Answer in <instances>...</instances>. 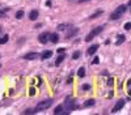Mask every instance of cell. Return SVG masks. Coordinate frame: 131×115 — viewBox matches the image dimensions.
Masks as SVG:
<instances>
[{"label": "cell", "instance_id": "6da1fadb", "mask_svg": "<svg viewBox=\"0 0 131 115\" xmlns=\"http://www.w3.org/2000/svg\"><path fill=\"white\" fill-rule=\"evenodd\" d=\"M126 11H127V7H126V5H123V4L119 5L118 8L110 14V20H118V18H121V16L126 12Z\"/></svg>", "mask_w": 131, "mask_h": 115}, {"label": "cell", "instance_id": "7a4b0ae2", "mask_svg": "<svg viewBox=\"0 0 131 115\" xmlns=\"http://www.w3.org/2000/svg\"><path fill=\"white\" fill-rule=\"evenodd\" d=\"M51 103H52L51 99H46V101H42V102H39V103L37 105L36 110H37V111H43V110H46V109H49V107L51 106Z\"/></svg>", "mask_w": 131, "mask_h": 115}, {"label": "cell", "instance_id": "3957f363", "mask_svg": "<svg viewBox=\"0 0 131 115\" xmlns=\"http://www.w3.org/2000/svg\"><path fill=\"white\" fill-rule=\"evenodd\" d=\"M102 30H104L102 26H98V28L93 29V30H92V32H91V33L87 35V38H85V42H89V41H92V39H93V38H94L96 35H98V34L101 33Z\"/></svg>", "mask_w": 131, "mask_h": 115}, {"label": "cell", "instance_id": "277c9868", "mask_svg": "<svg viewBox=\"0 0 131 115\" xmlns=\"http://www.w3.org/2000/svg\"><path fill=\"white\" fill-rule=\"evenodd\" d=\"M75 107H76V105H75V101H74V99H72L71 97H68L67 99H66V102H64V107H63V109L67 110V114H68L70 111L74 110Z\"/></svg>", "mask_w": 131, "mask_h": 115}, {"label": "cell", "instance_id": "5b68a950", "mask_svg": "<svg viewBox=\"0 0 131 115\" xmlns=\"http://www.w3.org/2000/svg\"><path fill=\"white\" fill-rule=\"evenodd\" d=\"M123 106H125V99H119V101L115 103V106L113 107V110H111V113H118L121 109H123Z\"/></svg>", "mask_w": 131, "mask_h": 115}, {"label": "cell", "instance_id": "8992f818", "mask_svg": "<svg viewBox=\"0 0 131 115\" xmlns=\"http://www.w3.org/2000/svg\"><path fill=\"white\" fill-rule=\"evenodd\" d=\"M37 58H38L37 52H29V54H26V55L24 56V59H26V60H34V59H37Z\"/></svg>", "mask_w": 131, "mask_h": 115}, {"label": "cell", "instance_id": "52a82bcc", "mask_svg": "<svg viewBox=\"0 0 131 115\" xmlns=\"http://www.w3.org/2000/svg\"><path fill=\"white\" fill-rule=\"evenodd\" d=\"M47 37H49V34L47 33H43V34H39V37H38V41L41 42V43H46L47 42Z\"/></svg>", "mask_w": 131, "mask_h": 115}, {"label": "cell", "instance_id": "ba28073f", "mask_svg": "<svg viewBox=\"0 0 131 115\" xmlns=\"http://www.w3.org/2000/svg\"><path fill=\"white\" fill-rule=\"evenodd\" d=\"M97 50H98V45H93V46H91V47L88 48L87 54H88V55H93V54L97 51Z\"/></svg>", "mask_w": 131, "mask_h": 115}, {"label": "cell", "instance_id": "9c48e42d", "mask_svg": "<svg viewBox=\"0 0 131 115\" xmlns=\"http://www.w3.org/2000/svg\"><path fill=\"white\" fill-rule=\"evenodd\" d=\"M29 18H30V20H32V21L37 20V18H38V11H36V9H34V11H32V12L29 13Z\"/></svg>", "mask_w": 131, "mask_h": 115}, {"label": "cell", "instance_id": "30bf717a", "mask_svg": "<svg viewBox=\"0 0 131 115\" xmlns=\"http://www.w3.org/2000/svg\"><path fill=\"white\" fill-rule=\"evenodd\" d=\"M50 37V42L51 43H56L58 41H59V35H58L56 33H54V34H51V35H49Z\"/></svg>", "mask_w": 131, "mask_h": 115}, {"label": "cell", "instance_id": "8fae6325", "mask_svg": "<svg viewBox=\"0 0 131 115\" xmlns=\"http://www.w3.org/2000/svg\"><path fill=\"white\" fill-rule=\"evenodd\" d=\"M59 114H64V111H63V106H62V105L56 106V107H55V110H54V115H59Z\"/></svg>", "mask_w": 131, "mask_h": 115}, {"label": "cell", "instance_id": "7c38bea8", "mask_svg": "<svg viewBox=\"0 0 131 115\" xmlns=\"http://www.w3.org/2000/svg\"><path fill=\"white\" fill-rule=\"evenodd\" d=\"M51 56H52V51H45V52H42V55H41L42 60H43V59H49V58H51Z\"/></svg>", "mask_w": 131, "mask_h": 115}, {"label": "cell", "instance_id": "4fadbf2b", "mask_svg": "<svg viewBox=\"0 0 131 115\" xmlns=\"http://www.w3.org/2000/svg\"><path fill=\"white\" fill-rule=\"evenodd\" d=\"M66 59V55H63V54H60L59 56L56 58V60H55V66H59V64L63 62V60Z\"/></svg>", "mask_w": 131, "mask_h": 115}, {"label": "cell", "instance_id": "5bb4252c", "mask_svg": "<svg viewBox=\"0 0 131 115\" xmlns=\"http://www.w3.org/2000/svg\"><path fill=\"white\" fill-rule=\"evenodd\" d=\"M8 39H9V35H8V34L3 35L1 38H0V45H4V43H7V42H8Z\"/></svg>", "mask_w": 131, "mask_h": 115}, {"label": "cell", "instance_id": "9a60e30c", "mask_svg": "<svg viewBox=\"0 0 131 115\" xmlns=\"http://www.w3.org/2000/svg\"><path fill=\"white\" fill-rule=\"evenodd\" d=\"M125 38H126V37H125V35H123V34H121V35H119V37H118V41H117V42H115V45H117V46H119V45H122V43H123V42H125Z\"/></svg>", "mask_w": 131, "mask_h": 115}, {"label": "cell", "instance_id": "2e32d148", "mask_svg": "<svg viewBox=\"0 0 131 115\" xmlns=\"http://www.w3.org/2000/svg\"><path fill=\"white\" fill-rule=\"evenodd\" d=\"M94 99H88L87 102H84V107H91V106H93L94 105Z\"/></svg>", "mask_w": 131, "mask_h": 115}, {"label": "cell", "instance_id": "e0dca14e", "mask_svg": "<svg viewBox=\"0 0 131 115\" xmlns=\"http://www.w3.org/2000/svg\"><path fill=\"white\" fill-rule=\"evenodd\" d=\"M78 76L79 77H84L85 76V68H79V71H78Z\"/></svg>", "mask_w": 131, "mask_h": 115}, {"label": "cell", "instance_id": "ac0fdd59", "mask_svg": "<svg viewBox=\"0 0 131 115\" xmlns=\"http://www.w3.org/2000/svg\"><path fill=\"white\" fill-rule=\"evenodd\" d=\"M101 14H102V11H97V12H96V13H93V14H92V16L89 17V18H96V17L101 16Z\"/></svg>", "mask_w": 131, "mask_h": 115}, {"label": "cell", "instance_id": "d6986e66", "mask_svg": "<svg viewBox=\"0 0 131 115\" xmlns=\"http://www.w3.org/2000/svg\"><path fill=\"white\" fill-rule=\"evenodd\" d=\"M36 113H38L36 109H28L26 111H24V114H36Z\"/></svg>", "mask_w": 131, "mask_h": 115}, {"label": "cell", "instance_id": "ffe728a7", "mask_svg": "<svg viewBox=\"0 0 131 115\" xmlns=\"http://www.w3.org/2000/svg\"><path fill=\"white\" fill-rule=\"evenodd\" d=\"M22 17H24V11H18V12L16 13V18L20 20V18H22Z\"/></svg>", "mask_w": 131, "mask_h": 115}, {"label": "cell", "instance_id": "44dd1931", "mask_svg": "<svg viewBox=\"0 0 131 115\" xmlns=\"http://www.w3.org/2000/svg\"><path fill=\"white\" fill-rule=\"evenodd\" d=\"M80 55H81V54H80V51H76V52H74V54H72V59H79V58H80Z\"/></svg>", "mask_w": 131, "mask_h": 115}, {"label": "cell", "instance_id": "7402d4cb", "mask_svg": "<svg viewBox=\"0 0 131 115\" xmlns=\"http://www.w3.org/2000/svg\"><path fill=\"white\" fill-rule=\"evenodd\" d=\"M66 29H67V25H66V24L58 25V30H66Z\"/></svg>", "mask_w": 131, "mask_h": 115}, {"label": "cell", "instance_id": "603a6c76", "mask_svg": "<svg viewBox=\"0 0 131 115\" xmlns=\"http://www.w3.org/2000/svg\"><path fill=\"white\" fill-rule=\"evenodd\" d=\"M76 33H78V29H72V30H71V33L67 35V38H71V37L74 35V34H76Z\"/></svg>", "mask_w": 131, "mask_h": 115}, {"label": "cell", "instance_id": "cb8c5ba5", "mask_svg": "<svg viewBox=\"0 0 131 115\" xmlns=\"http://www.w3.org/2000/svg\"><path fill=\"white\" fill-rule=\"evenodd\" d=\"M131 29V22H126L125 24V30H130Z\"/></svg>", "mask_w": 131, "mask_h": 115}, {"label": "cell", "instance_id": "d4e9b609", "mask_svg": "<svg viewBox=\"0 0 131 115\" xmlns=\"http://www.w3.org/2000/svg\"><path fill=\"white\" fill-rule=\"evenodd\" d=\"M98 63H100V58H97V56H96L94 59L92 60V64H98Z\"/></svg>", "mask_w": 131, "mask_h": 115}, {"label": "cell", "instance_id": "484cf974", "mask_svg": "<svg viewBox=\"0 0 131 115\" xmlns=\"http://www.w3.org/2000/svg\"><path fill=\"white\" fill-rule=\"evenodd\" d=\"M29 94H30V95H34V94H36V89H34V88H30Z\"/></svg>", "mask_w": 131, "mask_h": 115}, {"label": "cell", "instance_id": "4316f807", "mask_svg": "<svg viewBox=\"0 0 131 115\" xmlns=\"http://www.w3.org/2000/svg\"><path fill=\"white\" fill-rule=\"evenodd\" d=\"M89 89H91V85H88V84L83 85V90H89Z\"/></svg>", "mask_w": 131, "mask_h": 115}, {"label": "cell", "instance_id": "83f0119b", "mask_svg": "<svg viewBox=\"0 0 131 115\" xmlns=\"http://www.w3.org/2000/svg\"><path fill=\"white\" fill-rule=\"evenodd\" d=\"M64 50H66V48L60 47V48H58V52H59V54H63V52H64Z\"/></svg>", "mask_w": 131, "mask_h": 115}, {"label": "cell", "instance_id": "f1b7e54d", "mask_svg": "<svg viewBox=\"0 0 131 115\" xmlns=\"http://www.w3.org/2000/svg\"><path fill=\"white\" fill-rule=\"evenodd\" d=\"M107 85H113V79H109V81H107Z\"/></svg>", "mask_w": 131, "mask_h": 115}, {"label": "cell", "instance_id": "f546056e", "mask_svg": "<svg viewBox=\"0 0 131 115\" xmlns=\"http://www.w3.org/2000/svg\"><path fill=\"white\" fill-rule=\"evenodd\" d=\"M1 17H5V13L4 12H1V11H0V18Z\"/></svg>", "mask_w": 131, "mask_h": 115}, {"label": "cell", "instance_id": "4dcf8cb0", "mask_svg": "<svg viewBox=\"0 0 131 115\" xmlns=\"http://www.w3.org/2000/svg\"><path fill=\"white\" fill-rule=\"evenodd\" d=\"M46 5H47V7H51V1H50V0H47V1H46Z\"/></svg>", "mask_w": 131, "mask_h": 115}, {"label": "cell", "instance_id": "1f68e13d", "mask_svg": "<svg viewBox=\"0 0 131 115\" xmlns=\"http://www.w3.org/2000/svg\"><path fill=\"white\" fill-rule=\"evenodd\" d=\"M129 95H130V97H131V85L129 86Z\"/></svg>", "mask_w": 131, "mask_h": 115}, {"label": "cell", "instance_id": "d6a6232c", "mask_svg": "<svg viewBox=\"0 0 131 115\" xmlns=\"http://www.w3.org/2000/svg\"><path fill=\"white\" fill-rule=\"evenodd\" d=\"M130 85H131V79L129 80V81H127V86H130Z\"/></svg>", "mask_w": 131, "mask_h": 115}, {"label": "cell", "instance_id": "836d02e7", "mask_svg": "<svg viewBox=\"0 0 131 115\" xmlns=\"http://www.w3.org/2000/svg\"><path fill=\"white\" fill-rule=\"evenodd\" d=\"M129 7H131V0H130V1H129Z\"/></svg>", "mask_w": 131, "mask_h": 115}, {"label": "cell", "instance_id": "e575fe53", "mask_svg": "<svg viewBox=\"0 0 131 115\" xmlns=\"http://www.w3.org/2000/svg\"><path fill=\"white\" fill-rule=\"evenodd\" d=\"M0 32H1V28H0Z\"/></svg>", "mask_w": 131, "mask_h": 115}, {"label": "cell", "instance_id": "d590c367", "mask_svg": "<svg viewBox=\"0 0 131 115\" xmlns=\"http://www.w3.org/2000/svg\"><path fill=\"white\" fill-rule=\"evenodd\" d=\"M0 67H1V64H0Z\"/></svg>", "mask_w": 131, "mask_h": 115}]
</instances>
